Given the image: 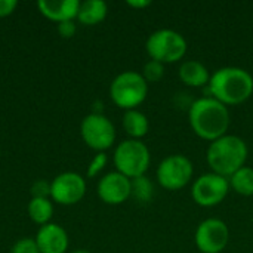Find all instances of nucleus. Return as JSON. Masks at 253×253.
Masks as SVG:
<instances>
[{"instance_id": "nucleus-13", "label": "nucleus", "mask_w": 253, "mask_h": 253, "mask_svg": "<svg viewBox=\"0 0 253 253\" xmlns=\"http://www.w3.org/2000/svg\"><path fill=\"white\" fill-rule=\"evenodd\" d=\"M34 240L40 253H65L70 245L67 231L53 222L40 227Z\"/></svg>"}, {"instance_id": "nucleus-16", "label": "nucleus", "mask_w": 253, "mask_h": 253, "mask_svg": "<svg viewBox=\"0 0 253 253\" xmlns=\"http://www.w3.org/2000/svg\"><path fill=\"white\" fill-rule=\"evenodd\" d=\"M108 6L104 0H86L80 3L77 19L83 25H96L105 19Z\"/></svg>"}, {"instance_id": "nucleus-29", "label": "nucleus", "mask_w": 253, "mask_h": 253, "mask_svg": "<svg viewBox=\"0 0 253 253\" xmlns=\"http://www.w3.org/2000/svg\"><path fill=\"white\" fill-rule=\"evenodd\" d=\"M0 154H1V148H0Z\"/></svg>"}, {"instance_id": "nucleus-12", "label": "nucleus", "mask_w": 253, "mask_h": 253, "mask_svg": "<svg viewBox=\"0 0 253 253\" xmlns=\"http://www.w3.org/2000/svg\"><path fill=\"white\" fill-rule=\"evenodd\" d=\"M99 199L107 205H122L130 197V179L120 172L104 175L96 187Z\"/></svg>"}, {"instance_id": "nucleus-6", "label": "nucleus", "mask_w": 253, "mask_h": 253, "mask_svg": "<svg viewBox=\"0 0 253 253\" xmlns=\"http://www.w3.org/2000/svg\"><path fill=\"white\" fill-rule=\"evenodd\" d=\"M145 47L151 59L162 64L176 62L187 52V40L181 33L172 28H160L150 34Z\"/></svg>"}, {"instance_id": "nucleus-19", "label": "nucleus", "mask_w": 253, "mask_h": 253, "mask_svg": "<svg viewBox=\"0 0 253 253\" xmlns=\"http://www.w3.org/2000/svg\"><path fill=\"white\" fill-rule=\"evenodd\" d=\"M230 187L242 194V196H252L253 194V168L243 166L237 172H234L230 179Z\"/></svg>"}, {"instance_id": "nucleus-9", "label": "nucleus", "mask_w": 253, "mask_h": 253, "mask_svg": "<svg viewBox=\"0 0 253 253\" xmlns=\"http://www.w3.org/2000/svg\"><path fill=\"white\" fill-rule=\"evenodd\" d=\"M230 190L228 178L221 176L215 172L203 173L200 175L191 188V196L194 202L200 206L211 208L218 203H221Z\"/></svg>"}, {"instance_id": "nucleus-27", "label": "nucleus", "mask_w": 253, "mask_h": 253, "mask_svg": "<svg viewBox=\"0 0 253 253\" xmlns=\"http://www.w3.org/2000/svg\"><path fill=\"white\" fill-rule=\"evenodd\" d=\"M127 4L129 6H132V7H147V6H150L151 4V1L150 0H127Z\"/></svg>"}, {"instance_id": "nucleus-4", "label": "nucleus", "mask_w": 253, "mask_h": 253, "mask_svg": "<svg viewBox=\"0 0 253 253\" xmlns=\"http://www.w3.org/2000/svg\"><path fill=\"white\" fill-rule=\"evenodd\" d=\"M148 93V83L141 73L136 71H123L114 77L110 86V96L113 102L127 110H135L142 104Z\"/></svg>"}, {"instance_id": "nucleus-15", "label": "nucleus", "mask_w": 253, "mask_h": 253, "mask_svg": "<svg viewBox=\"0 0 253 253\" xmlns=\"http://www.w3.org/2000/svg\"><path fill=\"white\" fill-rule=\"evenodd\" d=\"M178 74H179V79L188 86L209 84V80H211L209 70L206 68V65L196 59H188L182 62Z\"/></svg>"}, {"instance_id": "nucleus-26", "label": "nucleus", "mask_w": 253, "mask_h": 253, "mask_svg": "<svg viewBox=\"0 0 253 253\" xmlns=\"http://www.w3.org/2000/svg\"><path fill=\"white\" fill-rule=\"evenodd\" d=\"M18 7L16 0H0V18H6L15 12Z\"/></svg>"}, {"instance_id": "nucleus-17", "label": "nucleus", "mask_w": 253, "mask_h": 253, "mask_svg": "<svg viewBox=\"0 0 253 253\" xmlns=\"http://www.w3.org/2000/svg\"><path fill=\"white\" fill-rule=\"evenodd\" d=\"M123 127L127 135L132 136V139H139L148 133L150 129V122L147 116L141 111L135 110H127L125 111L123 116Z\"/></svg>"}, {"instance_id": "nucleus-22", "label": "nucleus", "mask_w": 253, "mask_h": 253, "mask_svg": "<svg viewBox=\"0 0 253 253\" xmlns=\"http://www.w3.org/2000/svg\"><path fill=\"white\" fill-rule=\"evenodd\" d=\"M107 162H108L107 154H105V153H98V154L92 159V162L89 163V166H87V178H93V176L99 175V173L104 170Z\"/></svg>"}, {"instance_id": "nucleus-23", "label": "nucleus", "mask_w": 253, "mask_h": 253, "mask_svg": "<svg viewBox=\"0 0 253 253\" xmlns=\"http://www.w3.org/2000/svg\"><path fill=\"white\" fill-rule=\"evenodd\" d=\"M10 253H40V251H39V248H37L34 239L25 237V239L18 240V242L12 246Z\"/></svg>"}, {"instance_id": "nucleus-18", "label": "nucleus", "mask_w": 253, "mask_h": 253, "mask_svg": "<svg viewBox=\"0 0 253 253\" xmlns=\"http://www.w3.org/2000/svg\"><path fill=\"white\" fill-rule=\"evenodd\" d=\"M28 216L30 219L43 227L46 224L50 222L52 216H53V205L49 199H34L31 197L30 203H28Z\"/></svg>"}, {"instance_id": "nucleus-20", "label": "nucleus", "mask_w": 253, "mask_h": 253, "mask_svg": "<svg viewBox=\"0 0 253 253\" xmlns=\"http://www.w3.org/2000/svg\"><path fill=\"white\" fill-rule=\"evenodd\" d=\"M153 194H154V185L145 175L130 179V197H133L136 202L148 203L151 202Z\"/></svg>"}, {"instance_id": "nucleus-8", "label": "nucleus", "mask_w": 253, "mask_h": 253, "mask_svg": "<svg viewBox=\"0 0 253 253\" xmlns=\"http://www.w3.org/2000/svg\"><path fill=\"white\" fill-rule=\"evenodd\" d=\"M193 163L187 156L172 154L165 157L157 168V179L166 190H179L193 178Z\"/></svg>"}, {"instance_id": "nucleus-14", "label": "nucleus", "mask_w": 253, "mask_h": 253, "mask_svg": "<svg viewBox=\"0 0 253 253\" xmlns=\"http://www.w3.org/2000/svg\"><path fill=\"white\" fill-rule=\"evenodd\" d=\"M37 7L43 16L55 22L74 21L77 18L80 1L79 0H40Z\"/></svg>"}, {"instance_id": "nucleus-7", "label": "nucleus", "mask_w": 253, "mask_h": 253, "mask_svg": "<svg viewBox=\"0 0 253 253\" xmlns=\"http://www.w3.org/2000/svg\"><path fill=\"white\" fill-rule=\"evenodd\" d=\"M80 135L87 147L104 153L116 141V127L102 113H90L82 120Z\"/></svg>"}, {"instance_id": "nucleus-24", "label": "nucleus", "mask_w": 253, "mask_h": 253, "mask_svg": "<svg viewBox=\"0 0 253 253\" xmlns=\"http://www.w3.org/2000/svg\"><path fill=\"white\" fill-rule=\"evenodd\" d=\"M31 197L34 199H49L50 197V184L40 179L36 181L31 187Z\"/></svg>"}, {"instance_id": "nucleus-1", "label": "nucleus", "mask_w": 253, "mask_h": 253, "mask_svg": "<svg viewBox=\"0 0 253 253\" xmlns=\"http://www.w3.org/2000/svg\"><path fill=\"white\" fill-rule=\"evenodd\" d=\"M191 129L203 139L215 141L224 136L230 127L228 107L212 96L196 99L188 110Z\"/></svg>"}, {"instance_id": "nucleus-21", "label": "nucleus", "mask_w": 253, "mask_h": 253, "mask_svg": "<svg viewBox=\"0 0 253 253\" xmlns=\"http://www.w3.org/2000/svg\"><path fill=\"white\" fill-rule=\"evenodd\" d=\"M141 74L144 76L147 83H156V82L162 80V77L165 76V65L156 59H150L148 62L144 64Z\"/></svg>"}, {"instance_id": "nucleus-28", "label": "nucleus", "mask_w": 253, "mask_h": 253, "mask_svg": "<svg viewBox=\"0 0 253 253\" xmlns=\"http://www.w3.org/2000/svg\"><path fill=\"white\" fill-rule=\"evenodd\" d=\"M71 253H92V252H89V251H84V249H79V251H74V252H71Z\"/></svg>"}, {"instance_id": "nucleus-25", "label": "nucleus", "mask_w": 253, "mask_h": 253, "mask_svg": "<svg viewBox=\"0 0 253 253\" xmlns=\"http://www.w3.org/2000/svg\"><path fill=\"white\" fill-rule=\"evenodd\" d=\"M76 31H77V27L74 21H64L58 24V33L64 39H71L76 34Z\"/></svg>"}, {"instance_id": "nucleus-5", "label": "nucleus", "mask_w": 253, "mask_h": 253, "mask_svg": "<svg viewBox=\"0 0 253 253\" xmlns=\"http://www.w3.org/2000/svg\"><path fill=\"white\" fill-rule=\"evenodd\" d=\"M113 160L117 168V172L132 179L145 175L151 162V154L148 147L142 141L130 138L122 141L117 145V148L114 150Z\"/></svg>"}, {"instance_id": "nucleus-2", "label": "nucleus", "mask_w": 253, "mask_h": 253, "mask_svg": "<svg viewBox=\"0 0 253 253\" xmlns=\"http://www.w3.org/2000/svg\"><path fill=\"white\" fill-rule=\"evenodd\" d=\"M209 93L225 105L245 102L253 93L252 74L240 67H222L211 76Z\"/></svg>"}, {"instance_id": "nucleus-11", "label": "nucleus", "mask_w": 253, "mask_h": 253, "mask_svg": "<svg viewBox=\"0 0 253 253\" xmlns=\"http://www.w3.org/2000/svg\"><path fill=\"white\" fill-rule=\"evenodd\" d=\"M86 194V181L76 172H64L53 178L50 182V199L52 202L71 206L79 203Z\"/></svg>"}, {"instance_id": "nucleus-10", "label": "nucleus", "mask_w": 253, "mask_h": 253, "mask_svg": "<svg viewBox=\"0 0 253 253\" xmlns=\"http://www.w3.org/2000/svg\"><path fill=\"white\" fill-rule=\"evenodd\" d=\"M194 240L200 252L219 253L225 249L230 240L228 225L218 218H208L202 221L196 230Z\"/></svg>"}, {"instance_id": "nucleus-3", "label": "nucleus", "mask_w": 253, "mask_h": 253, "mask_svg": "<svg viewBox=\"0 0 253 253\" xmlns=\"http://www.w3.org/2000/svg\"><path fill=\"white\" fill-rule=\"evenodd\" d=\"M212 172L230 178L245 166L248 159V145L237 135H224L211 142L206 154Z\"/></svg>"}]
</instances>
